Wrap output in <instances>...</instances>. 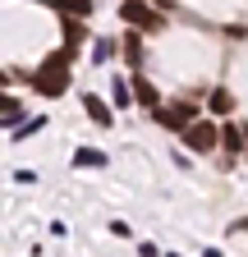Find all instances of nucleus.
Listing matches in <instances>:
<instances>
[{
    "mask_svg": "<svg viewBox=\"0 0 248 257\" xmlns=\"http://www.w3.org/2000/svg\"><path fill=\"white\" fill-rule=\"evenodd\" d=\"M69 60H74V51H55L42 69L33 74V87L42 92V96H60L69 87Z\"/></svg>",
    "mask_w": 248,
    "mask_h": 257,
    "instance_id": "f257e3e1",
    "label": "nucleus"
},
{
    "mask_svg": "<svg viewBox=\"0 0 248 257\" xmlns=\"http://www.w3.org/2000/svg\"><path fill=\"white\" fill-rule=\"evenodd\" d=\"M179 134H184V147H189V152H211V147H216V138H221L211 124H193V119L184 124Z\"/></svg>",
    "mask_w": 248,
    "mask_h": 257,
    "instance_id": "f03ea898",
    "label": "nucleus"
},
{
    "mask_svg": "<svg viewBox=\"0 0 248 257\" xmlns=\"http://www.w3.org/2000/svg\"><path fill=\"white\" fill-rule=\"evenodd\" d=\"M193 115H198V106H193V101H175L170 110H157V124H166V128H184Z\"/></svg>",
    "mask_w": 248,
    "mask_h": 257,
    "instance_id": "7ed1b4c3",
    "label": "nucleus"
},
{
    "mask_svg": "<svg viewBox=\"0 0 248 257\" xmlns=\"http://www.w3.org/2000/svg\"><path fill=\"white\" fill-rule=\"evenodd\" d=\"M119 14L129 19V23H138V28H161V19L152 14L147 5H138V0H124V10H119Z\"/></svg>",
    "mask_w": 248,
    "mask_h": 257,
    "instance_id": "20e7f679",
    "label": "nucleus"
},
{
    "mask_svg": "<svg viewBox=\"0 0 248 257\" xmlns=\"http://www.w3.org/2000/svg\"><path fill=\"white\" fill-rule=\"evenodd\" d=\"M83 106H87V115H92V119H97L101 128L110 124V110H106V101H101V96H83Z\"/></svg>",
    "mask_w": 248,
    "mask_h": 257,
    "instance_id": "39448f33",
    "label": "nucleus"
},
{
    "mask_svg": "<svg viewBox=\"0 0 248 257\" xmlns=\"http://www.w3.org/2000/svg\"><path fill=\"white\" fill-rule=\"evenodd\" d=\"M211 110H216V115H230V110H234V96H230L225 87H216V92H211Z\"/></svg>",
    "mask_w": 248,
    "mask_h": 257,
    "instance_id": "423d86ee",
    "label": "nucleus"
},
{
    "mask_svg": "<svg viewBox=\"0 0 248 257\" xmlns=\"http://www.w3.org/2000/svg\"><path fill=\"white\" fill-rule=\"evenodd\" d=\"M110 96H115V106H129V101H134V87L124 83V78H115V83H110Z\"/></svg>",
    "mask_w": 248,
    "mask_h": 257,
    "instance_id": "0eeeda50",
    "label": "nucleus"
},
{
    "mask_svg": "<svg viewBox=\"0 0 248 257\" xmlns=\"http://www.w3.org/2000/svg\"><path fill=\"white\" fill-rule=\"evenodd\" d=\"M134 92H138V101H143V106H157V92H152L147 78H134Z\"/></svg>",
    "mask_w": 248,
    "mask_h": 257,
    "instance_id": "6e6552de",
    "label": "nucleus"
},
{
    "mask_svg": "<svg viewBox=\"0 0 248 257\" xmlns=\"http://www.w3.org/2000/svg\"><path fill=\"white\" fill-rule=\"evenodd\" d=\"M74 166H106V156H101V152H87V147H83V152H74Z\"/></svg>",
    "mask_w": 248,
    "mask_h": 257,
    "instance_id": "1a4fd4ad",
    "label": "nucleus"
},
{
    "mask_svg": "<svg viewBox=\"0 0 248 257\" xmlns=\"http://www.w3.org/2000/svg\"><path fill=\"white\" fill-rule=\"evenodd\" d=\"M65 14H92V0H55Z\"/></svg>",
    "mask_w": 248,
    "mask_h": 257,
    "instance_id": "9d476101",
    "label": "nucleus"
},
{
    "mask_svg": "<svg viewBox=\"0 0 248 257\" xmlns=\"http://www.w3.org/2000/svg\"><path fill=\"white\" fill-rule=\"evenodd\" d=\"M65 37H69V51H74V46L83 42V23H78L74 14H69V23H65Z\"/></svg>",
    "mask_w": 248,
    "mask_h": 257,
    "instance_id": "9b49d317",
    "label": "nucleus"
},
{
    "mask_svg": "<svg viewBox=\"0 0 248 257\" xmlns=\"http://www.w3.org/2000/svg\"><path fill=\"white\" fill-rule=\"evenodd\" d=\"M221 143H225V152L234 156V152L243 147V134H239V128H225V134H221Z\"/></svg>",
    "mask_w": 248,
    "mask_h": 257,
    "instance_id": "f8f14e48",
    "label": "nucleus"
},
{
    "mask_svg": "<svg viewBox=\"0 0 248 257\" xmlns=\"http://www.w3.org/2000/svg\"><path fill=\"white\" fill-rule=\"evenodd\" d=\"M0 119H19V101L14 96H0Z\"/></svg>",
    "mask_w": 248,
    "mask_h": 257,
    "instance_id": "ddd939ff",
    "label": "nucleus"
}]
</instances>
